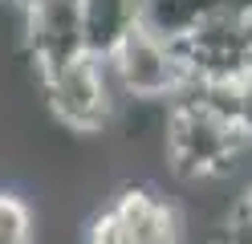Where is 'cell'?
<instances>
[{"label":"cell","mask_w":252,"mask_h":244,"mask_svg":"<svg viewBox=\"0 0 252 244\" xmlns=\"http://www.w3.org/2000/svg\"><path fill=\"white\" fill-rule=\"evenodd\" d=\"M167 163L179 179H216L232 171L248 146V135L240 122L216 114L212 106L195 102V98L179 94L167 110V130H163Z\"/></svg>","instance_id":"6da1fadb"},{"label":"cell","mask_w":252,"mask_h":244,"mask_svg":"<svg viewBox=\"0 0 252 244\" xmlns=\"http://www.w3.org/2000/svg\"><path fill=\"white\" fill-rule=\"evenodd\" d=\"M106 73L114 77L122 98H138V102H159V98L175 102L187 90V65L179 57V49L143 25L106 61Z\"/></svg>","instance_id":"7a4b0ae2"},{"label":"cell","mask_w":252,"mask_h":244,"mask_svg":"<svg viewBox=\"0 0 252 244\" xmlns=\"http://www.w3.org/2000/svg\"><path fill=\"white\" fill-rule=\"evenodd\" d=\"M49 110L57 114L61 126L77 130V135H98L110 126L114 114V90H110V73L102 61L77 57L65 70H57L49 77H41Z\"/></svg>","instance_id":"3957f363"},{"label":"cell","mask_w":252,"mask_h":244,"mask_svg":"<svg viewBox=\"0 0 252 244\" xmlns=\"http://www.w3.org/2000/svg\"><path fill=\"white\" fill-rule=\"evenodd\" d=\"M25 49L37 65V77H49L65 70L69 61L86 57L82 45V21H77V0H41L25 12Z\"/></svg>","instance_id":"277c9868"},{"label":"cell","mask_w":252,"mask_h":244,"mask_svg":"<svg viewBox=\"0 0 252 244\" xmlns=\"http://www.w3.org/2000/svg\"><path fill=\"white\" fill-rule=\"evenodd\" d=\"M77 21L86 57L106 65L118 45L143 25V0H77Z\"/></svg>","instance_id":"5b68a950"},{"label":"cell","mask_w":252,"mask_h":244,"mask_svg":"<svg viewBox=\"0 0 252 244\" xmlns=\"http://www.w3.org/2000/svg\"><path fill=\"white\" fill-rule=\"evenodd\" d=\"M110 211L118 216V224L126 228L130 244H175L179 240V216L167 200H159L147 187H122V195Z\"/></svg>","instance_id":"8992f818"},{"label":"cell","mask_w":252,"mask_h":244,"mask_svg":"<svg viewBox=\"0 0 252 244\" xmlns=\"http://www.w3.org/2000/svg\"><path fill=\"white\" fill-rule=\"evenodd\" d=\"M0 244H33V211L17 191H0Z\"/></svg>","instance_id":"52a82bcc"},{"label":"cell","mask_w":252,"mask_h":244,"mask_svg":"<svg viewBox=\"0 0 252 244\" xmlns=\"http://www.w3.org/2000/svg\"><path fill=\"white\" fill-rule=\"evenodd\" d=\"M220 244H252V224H244L240 216H232L224 236H220Z\"/></svg>","instance_id":"ba28073f"},{"label":"cell","mask_w":252,"mask_h":244,"mask_svg":"<svg viewBox=\"0 0 252 244\" xmlns=\"http://www.w3.org/2000/svg\"><path fill=\"white\" fill-rule=\"evenodd\" d=\"M232 216H240L244 224H252V187L240 195V204H236V211H232Z\"/></svg>","instance_id":"9c48e42d"},{"label":"cell","mask_w":252,"mask_h":244,"mask_svg":"<svg viewBox=\"0 0 252 244\" xmlns=\"http://www.w3.org/2000/svg\"><path fill=\"white\" fill-rule=\"evenodd\" d=\"M244 135H248V146H252V86H248V114H244Z\"/></svg>","instance_id":"30bf717a"},{"label":"cell","mask_w":252,"mask_h":244,"mask_svg":"<svg viewBox=\"0 0 252 244\" xmlns=\"http://www.w3.org/2000/svg\"><path fill=\"white\" fill-rule=\"evenodd\" d=\"M12 4H17V8H25V12H29V8H33V4H41V0H12Z\"/></svg>","instance_id":"8fae6325"}]
</instances>
